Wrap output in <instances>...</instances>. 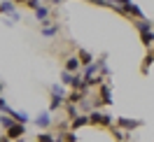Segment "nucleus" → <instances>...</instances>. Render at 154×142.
Segmentation results:
<instances>
[{
	"instance_id": "a211bd4d",
	"label": "nucleus",
	"mask_w": 154,
	"mask_h": 142,
	"mask_svg": "<svg viewBox=\"0 0 154 142\" xmlns=\"http://www.w3.org/2000/svg\"><path fill=\"white\" fill-rule=\"evenodd\" d=\"M58 140L63 142H77V131H63V133H56Z\"/></svg>"
},
{
	"instance_id": "9d476101",
	"label": "nucleus",
	"mask_w": 154,
	"mask_h": 142,
	"mask_svg": "<svg viewBox=\"0 0 154 142\" xmlns=\"http://www.w3.org/2000/svg\"><path fill=\"white\" fill-rule=\"evenodd\" d=\"M42 26V35L45 38H54V35H58V30H61V26L58 23H51V21H45V23H40Z\"/></svg>"
},
{
	"instance_id": "a878e982",
	"label": "nucleus",
	"mask_w": 154,
	"mask_h": 142,
	"mask_svg": "<svg viewBox=\"0 0 154 142\" xmlns=\"http://www.w3.org/2000/svg\"><path fill=\"white\" fill-rule=\"evenodd\" d=\"M0 112H10V105H7V100H5V98H2V95H0Z\"/></svg>"
},
{
	"instance_id": "39448f33",
	"label": "nucleus",
	"mask_w": 154,
	"mask_h": 142,
	"mask_svg": "<svg viewBox=\"0 0 154 142\" xmlns=\"http://www.w3.org/2000/svg\"><path fill=\"white\" fill-rule=\"evenodd\" d=\"M5 135L10 137V140H21L23 135H26V123H12L10 128H5Z\"/></svg>"
},
{
	"instance_id": "6ab92c4d",
	"label": "nucleus",
	"mask_w": 154,
	"mask_h": 142,
	"mask_svg": "<svg viewBox=\"0 0 154 142\" xmlns=\"http://www.w3.org/2000/svg\"><path fill=\"white\" fill-rule=\"evenodd\" d=\"M94 75H98V63H96V61L82 68V77H94Z\"/></svg>"
},
{
	"instance_id": "f3484780",
	"label": "nucleus",
	"mask_w": 154,
	"mask_h": 142,
	"mask_svg": "<svg viewBox=\"0 0 154 142\" xmlns=\"http://www.w3.org/2000/svg\"><path fill=\"white\" fill-rule=\"evenodd\" d=\"M152 63H154V54H152V49H147V54H145V58H143V65H140V72L147 75L149 68H152Z\"/></svg>"
},
{
	"instance_id": "0eeeda50",
	"label": "nucleus",
	"mask_w": 154,
	"mask_h": 142,
	"mask_svg": "<svg viewBox=\"0 0 154 142\" xmlns=\"http://www.w3.org/2000/svg\"><path fill=\"white\" fill-rule=\"evenodd\" d=\"M33 121L38 126V131H49V126H51V112H49V110L47 112H40Z\"/></svg>"
},
{
	"instance_id": "473e14b6",
	"label": "nucleus",
	"mask_w": 154,
	"mask_h": 142,
	"mask_svg": "<svg viewBox=\"0 0 154 142\" xmlns=\"http://www.w3.org/2000/svg\"><path fill=\"white\" fill-rule=\"evenodd\" d=\"M152 54H154V44H152Z\"/></svg>"
},
{
	"instance_id": "4468645a",
	"label": "nucleus",
	"mask_w": 154,
	"mask_h": 142,
	"mask_svg": "<svg viewBox=\"0 0 154 142\" xmlns=\"http://www.w3.org/2000/svg\"><path fill=\"white\" fill-rule=\"evenodd\" d=\"M77 58H79V63H82V68L96 61V58H94V54H91V51H87V49H77Z\"/></svg>"
},
{
	"instance_id": "393cba45",
	"label": "nucleus",
	"mask_w": 154,
	"mask_h": 142,
	"mask_svg": "<svg viewBox=\"0 0 154 142\" xmlns=\"http://www.w3.org/2000/svg\"><path fill=\"white\" fill-rule=\"evenodd\" d=\"M40 5H42V0H28V2H26V7H28V10H38Z\"/></svg>"
},
{
	"instance_id": "c756f323",
	"label": "nucleus",
	"mask_w": 154,
	"mask_h": 142,
	"mask_svg": "<svg viewBox=\"0 0 154 142\" xmlns=\"http://www.w3.org/2000/svg\"><path fill=\"white\" fill-rule=\"evenodd\" d=\"M58 2H61V0H51V5H58Z\"/></svg>"
},
{
	"instance_id": "f03ea898",
	"label": "nucleus",
	"mask_w": 154,
	"mask_h": 142,
	"mask_svg": "<svg viewBox=\"0 0 154 142\" xmlns=\"http://www.w3.org/2000/svg\"><path fill=\"white\" fill-rule=\"evenodd\" d=\"M115 123V116L110 112H100V110H91L89 112V126H100V128H110Z\"/></svg>"
},
{
	"instance_id": "f8f14e48",
	"label": "nucleus",
	"mask_w": 154,
	"mask_h": 142,
	"mask_svg": "<svg viewBox=\"0 0 154 142\" xmlns=\"http://www.w3.org/2000/svg\"><path fill=\"white\" fill-rule=\"evenodd\" d=\"M87 91H77V89H72L70 93H66V103H70V105H77L82 98H87Z\"/></svg>"
},
{
	"instance_id": "bb28decb",
	"label": "nucleus",
	"mask_w": 154,
	"mask_h": 142,
	"mask_svg": "<svg viewBox=\"0 0 154 142\" xmlns=\"http://www.w3.org/2000/svg\"><path fill=\"white\" fill-rule=\"evenodd\" d=\"M28 0H14V5H26Z\"/></svg>"
},
{
	"instance_id": "cd10ccee",
	"label": "nucleus",
	"mask_w": 154,
	"mask_h": 142,
	"mask_svg": "<svg viewBox=\"0 0 154 142\" xmlns=\"http://www.w3.org/2000/svg\"><path fill=\"white\" fill-rule=\"evenodd\" d=\"M0 142H10V137L7 135H0Z\"/></svg>"
},
{
	"instance_id": "7c9ffc66",
	"label": "nucleus",
	"mask_w": 154,
	"mask_h": 142,
	"mask_svg": "<svg viewBox=\"0 0 154 142\" xmlns=\"http://www.w3.org/2000/svg\"><path fill=\"white\" fill-rule=\"evenodd\" d=\"M14 142H23V137H21V140H14Z\"/></svg>"
},
{
	"instance_id": "4be33fe9",
	"label": "nucleus",
	"mask_w": 154,
	"mask_h": 142,
	"mask_svg": "<svg viewBox=\"0 0 154 142\" xmlns=\"http://www.w3.org/2000/svg\"><path fill=\"white\" fill-rule=\"evenodd\" d=\"M96 63H98V75L110 77V68H107V63H105V56H103V58H98Z\"/></svg>"
},
{
	"instance_id": "5701e85b",
	"label": "nucleus",
	"mask_w": 154,
	"mask_h": 142,
	"mask_svg": "<svg viewBox=\"0 0 154 142\" xmlns=\"http://www.w3.org/2000/svg\"><path fill=\"white\" fill-rule=\"evenodd\" d=\"M49 93H51V95H58V98H66V89H63L61 84H51Z\"/></svg>"
},
{
	"instance_id": "ddd939ff",
	"label": "nucleus",
	"mask_w": 154,
	"mask_h": 142,
	"mask_svg": "<svg viewBox=\"0 0 154 142\" xmlns=\"http://www.w3.org/2000/svg\"><path fill=\"white\" fill-rule=\"evenodd\" d=\"M7 114H10L17 123H28V121H30L28 112H23V110H12V107H10V112H7Z\"/></svg>"
},
{
	"instance_id": "20e7f679",
	"label": "nucleus",
	"mask_w": 154,
	"mask_h": 142,
	"mask_svg": "<svg viewBox=\"0 0 154 142\" xmlns=\"http://www.w3.org/2000/svg\"><path fill=\"white\" fill-rule=\"evenodd\" d=\"M115 123L119 126V128H124L126 133H131V131H135V128H140V126H143L140 119H128V116H117Z\"/></svg>"
},
{
	"instance_id": "f257e3e1",
	"label": "nucleus",
	"mask_w": 154,
	"mask_h": 142,
	"mask_svg": "<svg viewBox=\"0 0 154 142\" xmlns=\"http://www.w3.org/2000/svg\"><path fill=\"white\" fill-rule=\"evenodd\" d=\"M135 30H138V35H140V42H143V47L145 49H152L154 44V28H152V23L147 19H135Z\"/></svg>"
},
{
	"instance_id": "1a4fd4ad",
	"label": "nucleus",
	"mask_w": 154,
	"mask_h": 142,
	"mask_svg": "<svg viewBox=\"0 0 154 142\" xmlns=\"http://www.w3.org/2000/svg\"><path fill=\"white\" fill-rule=\"evenodd\" d=\"M84 126H89V114H77L75 119H70V131H79Z\"/></svg>"
},
{
	"instance_id": "2f4dec72",
	"label": "nucleus",
	"mask_w": 154,
	"mask_h": 142,
	"mask_svg": "<svg viewBox=\"0 0 154 142\" xmlns=\"http://www.w3.org/2000/svg\"><path fill=\"white\" fill-rule=\"evenodd\" d=\"M54 142H63V140H58V137H56V140H54Z\"/></svg>"
},
{
	"instance_id": "dca6fc26",
	"label": "nucleus",
	"mask_w": 154,
	"mask_h": 142,
	"mask_svg": "<svg viewBox=\"0 0 154 142\" xmlns=\"http://www.w3.org/2000/svg\"><path fill=\"white\" fill-rule=\"evenodd\" d=\"M33 14H35V19H38L40 23H45V21H49V14H51V12H49L47 5H40L38 10H33Z\"/></svg>"
},
{
	"instance_id": "423d86ee",
	"label": "nucleus",
	"mask_w": 154,
	"mask_h": 142,
	"mask_svg": "<svg viewBox=\"0 0 154 142\" xmlns=\"http://www.w3.org/2000/svg\"><path fill=\"white\" fill-rule=\"evenodd\" d=\"M98 98L103 100V105H112V103H115V98H112V86H110V82H103V84L98 86Z\"/></svg>"
},
{
	"instance_id": "9b49d317",
	"label": "nucleus",
	"mask_w": 154,
	"mask_h": 142,
	"mask_svg": "<svg viewBox=\"0 0 154 142\" xmlns=\"http://www.w3.org/2000/svg\"><path fill=\"white\" fill-rule=\"evenodd\" d=\"M63 70H68V72H82V63H79V58L77 56H68L66 58V68Z\"/></svg>"
},
{
	"instance_id": "aec40b11",
	"label": "nucleus",
	"mask_w": 154,
	"mask_h": 142,
	"mask_svg": "<svg viewBox=\"0 0 154 142\" xmlns=\"http://www.w3.org/2000/svg\"><path fill=\"white\" fill-rule=\"evenodd\" d=\"M66 105V98H58V95H51V103H49V112H56L58 107Z\"/></svg>"
},
{
	"instance_id": "2eb2a0df",
	"label": "nucleus",
	"mask_w": 154,
	"mask_h": 142,
	"mask_svg": "<svg viewBox=\"0 0 154 142\" xmlns=\"http://www.w3.org/2000/svg\"><path fill=\"white\" fill-rule=\"evenodd\" d=\"M110 131H112V135H115V140L117 142H128V135H131V133H126L124 128H119V126H110Z\"/></svg>"
},
{
	"instance_id": "412c9836",
	"label": "nucleus",
	"mask_w": 154,
	"mask_h": 142,
	"mask_svg": "<svg viewBox=\"0 0 154 142\" xmlns=\"http://www.w3.org/2000/svg\"><path fill=\"white\" fill-rule=\"evenodd\" d=\"M35 140H38V142H54V140H56V135H54V133H49V131H40Z\"/></svg>"
},
{
	"instance_id": "7ed1b4c3",
	"label": "nucleus",
	"mask_w": 154,
	"mask_h": 142,
	"mask_svg": "<svg viewBox=\"0 0 154 142\" xmlns=\"http://www.w3.org/2000/svg\"><path fill=\"white\" fill-rule=\"evenodd\" d=\"M0 14H2V17H10L14 23L21 19L19 12H17V5H14V0H0Z\"/></svg>"
},
{
	"instance_id": "b1692460",
	"label": "nucleus",
	"mask_w": 154,
	"mask_h": 142,
	"mask_svg": "<svg viewBox=\"0 0 154 142\" xmlns=\"http://www.w3.org/2000/svg\"><path fill=\"white\" fill-rule=\"evenodd\" d=\"M66 110H68V119H75L77 114H79V107H77V105H70V103H66Z\"/></svg>"
},
{
	"instance_id": "6e6552de",
	"label": "nucleus",
	"mask_w": 154,
	"mask_h": 142,
	"mask_svg": "<svg viewBox=\"0 0 154 142\" xmlns=\"http://www.w3.org/2000/svg\"><path fill=\"white\" fill-rule=\"evenodd\" d=\"M122 10H124V17H131V19H145V14H143V10H140V7H138V5H135L133 0H131V2H128V5H124V7H122Z\"/></svg>"
},
{
	"instance_id": "c85d7f7f",
	"label": "nucleus",
	"mask_w": 154,
	"mask_h": 142,
	"mask_svg": "<svg viewBox=\"0 0 154 142\" xmlns=\"http://www.w3.org/2000/svg\"><path fill=\"white\" fill-rule=\"evenodd\" d=\"M2 91H5V82H0V95H2Z\"/></svg>"
}]
</instances>
